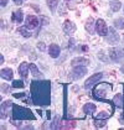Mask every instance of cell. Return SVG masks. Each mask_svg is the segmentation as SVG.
I'll return each mask as SVG.
<instances>
[{
    "instance_id": "6da1fadb",
    "label": "cell",
    "mask_w": 124,
    "mask_h": 130,
    "mask_svg": "<svg viewBox=\"0 0 124 130\" xmlns=\"http://www.w3.org/2000/svg\"><path fill=\"white\" fill-rule=\"evenodd\" d=\"M31 100L35 105L46 107L51 103V83L49 80L39 79L31 82Z\"/></svg>"
},
{
    "instance_id": "7a4b0ae2",
    "label": "cell",
    "mask_w": 124,
    "mask_h": 130,
    "mask_svg": "<svg viewBox=\"0 0 124 130\" xmlns=\"http://www.w3.org/2000/svg\"><path fill=\"white\" fill-rule=\"evenodd\" d=\"M12 119L14 120H34L35 115L30 109L14 104L12 108Z\"/></svg>"
},
{
    "instance_id": "3957f363",
    "label": "cell",
    "mask_w": 124,
    "mask_h": 130,
    "mask_svg": "<svg viewBox=\"0 0 124 130\" xmlns=\"http://www.w3.org/2000/svg\"><path fill=\"white\" fill-rule=\"evenodd\" d=\"M112 90V86L109 83H98L94 89H93V95L98 100H104L105 95Z\"/></svg>"
},
{
    "instance_id": "277c9868",
    "label": "cell",
    "mask_w": 124,
    "mask_h": 130,
    "mask_svg": "<svg viewBox=\"0 0 124 130\" xmlns=\"http://www.w3.org/2000/svg\"><path fill=\"white\" fill-rule=\"evenodd\" d=\"M12 108H14V104H12V102H10V100H6L5 103H3L0 105V118L1 119H6Z\"/></svg>"
},
{
    "instance_id": "5b68a950",
    "label": "cell",
    "mask_w": 124,
    "mask_h": 130,
    "mask_svg": "<svg viewBox=\"0 0 124 130\" xmlns=\"http://www.w3.org/2000/svg\"><path fill=\"white\" fill-rule=\"evenodd\" d=\"M109 57L114 62H123L124 50H122V48H112V50L109 51Z\"/></svg>"
},
{
    "instance_id": "8992f818",
    "label": "cell",
    "mask_w": 124,
    "mask_h": 130,
    "mask_svg": "<svg viewBox=\"0 0 124 130\" xmlns=\"http://www.w3.org/2000/svg\"><path fill=\"white\" fill-rule=\"evenodd\" d=\"M102 77H103V73H96V74L91 76L88 79L86 80L84 88H86V89H91L93 86H96L97 83H99V80L102 79Z\"/></svg>"
},
{
    "instance_id": "52a82bcc",
    "label": "cell",
    "mask_w": 124,
    "mask_h": 130,
    "mask_svg": "<svg viewBox=\"0 0 124 130\" xmlns=\"http://www.w3.org/2000/svg\"><path fill=\"white\" fill-rule=\"evenodd\" d=\"M96 31H97V34L98 35H101V36H107L108 35V26L105 25V22L104 20L102 19H98V20L96 21Z\"/></svg>"
},
{
    "instance_id": "ba28073f",
    "label": "cell",
    "mask_w": 124,
    "mask_h": 130,
    "mask_svg": "<svg viewBox=\"0 0 124 130\" xmlns=\"http://www.w3.org/2000/svg\"><path fill=\"white\" fill-rule=\"evenodd\" d=\"M27 29H35V27H37L39 26V19L36 18V16H34V15H29L27 18H26V25H25Z\"/></svg>"
},
{
    "instance_id": "9c48e42d",
    "label": "cell",
    "mask_w": 124,
    "mask_h": 130,
    "mask_svg": "<svg viewBox=\"0 0 124 130\" xmlns=\"http://www.w3.org/2000/svg\"><path fill=\"white\" fill-rule=\"evenodd\" d=\"M73 78H81L87 73V68L83 66H74L73 68Z\"/></svg>"
},
{
    "instance_id": "30bf717a",
    "label": "cell",
    "mask_w": 124,
    "mask_h": 130,
    "mask_svg": "<svg viewBox=\"0 0 124 130\" xmlns=\"http://www.w3.org/2000/svg\"><path fill=\"white\" fill-rule=\"evenodd\" d=\"M108 34H109V35L107 36V41H108L109 43L114 45V43H117V42L119 41V35H118V34H115L114 29H109Z\"/></svg>"
},
{
    "instance_id": "8fae6325",
    "label": "cell",
    "mask_w": 124,
    "mask_h": 130,
    "mask_svg": "<svg viewBox=\"0 0 124 130\" xmlns=\"http://www.w3.org/2000/svg\"><path fill=\"white\" fill-rule=\"evenodd\" d=\"M60 52H61V50H60V46H58V45H56V43L50 45V47H49V53H50L51 57L57 58V57L60 56Z\"/></svg>"
},
{
    "instance_id": "7c38bea8",
    "label": "cell",
    "mask_w": 124,
    "mask_h": 130,
    "mask_svg": "<svg viewBox=\"0 0 124 130\" xmlns=\"http://www.w3.org/2000/svg\"><path fill=\"white\" fill-rule=\"evenodd\" d=\"M63 31H65L67 35H72L73 32L76 31V26H74V24H73L72 21L67 20L65 24H63Z\"/></svg>"
},
{
    "instance_id": "4fadbf2b",
    "label": "cell",
    "mask_w": 124,
    "mask_h": 130,
    "mask_svg": "<svg viewBox=\"0 0 124 130\" xmlns=\"http://www.w3.org/2000/svg\"><path fill=\"white\" fill-rule=\"evenodd\" d=\"M96 105L93 104V103H86L84 105H83V113L84 114H88V115H93L94 113H96Z\"/></svg>"
},
{
    "instance_id": "5bb4252c",
    "label": "cell",
    "mask_w": 124,
    "mask_h": 130,
    "mask_svg": "<svg viewBox=\"0 0 124 130\" xmlns=\"http://www.w3.org/2000/svg\"><path fill=\"white\" fill-rule=\"evenodd\" d=\"M0 76H1V78H4V79L11 80L14 73H12V70H10V68H3V70L0 71Z\"/></svg>"
},
{
    "instance_id": "9a60e30c",
    "label": "cell",
    "mask_w": 124,
    "mask_h": 130,
    "mask_svg": "<svg viewBox=\"0 0 124 130\" xmlns=\"http://www.w3.org/2000/svg\"><path fill=\"white\" fill-rule=\"evenodd\" d=\"M29 63L27 62H22L20 66H19V74H20L22 78H26L27 77V71H29Z\"/></svg>"
},
{
    "instance_id": "2e32d148",
    "label": "cell",
    "mask_w": 124,
    "mask_h": 130,
    "mask_svg": "<svg viewBox=\"0 0 124 130\" xmlns=\"http://www.w3.org/2000/svg\"><path fill=\"white\" fill-rule=\"evenodd\" d=\"M89 63V61L87 60V58H84V57H76V58H73L72 62H71V64H72L73 67L74 66H86V64H88Z\"/></svg>"
},
{
    "instance_id": "e0dca14e",
    "label": "cell",
    "mask_w": 124,
    "mask_h": 130,
    "mask_svg": "<svg viewBox=\"0 0 124 130\" xmlns=\"http://www.w3.org/2000/svg\"><path fill=\"white\" fill-rule=\"evenodd\" d=\"M113 104H114V107H117V108H123V105H124L123 95L122 94H117L113 98Z\"/></svg>"
},
{
    "instance_id": "ac0fdd59",
    "label": "cell",
    "mask_w": 124,
    "mask_h": 130,
    "mask_svg": "<svg viewBox=\"0 0 124 130\" xmlns=\"http://www.w3.org/2000/svg\"><path fill=\"white\" fill-rule=\"evenodd\" d=\"M11 20L15 21V22H18V24H21L22 20H24V15H22V11L21 10H16L14 14H12V18H11Z\"/></svg>"
},
{
    "instance_id": "d6986e66",
    "label": "cell",
    "mask_w": 124,
    "mask_h": 130,
    "mask_svg": "<svg viewBox=\"0 0 124 130\" xmlns=\"http://www.w3.org/2000/svg\"><path fill=\"white\" fill-rule=\"evenodd\" d=\"M30 71L31 73H32V76L34 77H41V73H40V71H39V68L36 67V64L35 63H30Z\"/></svg>"
},
{
    "instance_id": "ffe728a7",
    "label": "cell",
    "mask_w": 124,
    "mask_h": 130,
    "mask_svg": "<svg viewBox=\"0 0 124 130\" xmlns=\"http://www.w3.org/2000/svg\"><path fill=\"white\" fill-rule=\"evenodd\" d=\"M114 27H115V29H119V30H123L124 29V19H122V18L115 19V20H114Z\"/></svg>"
},
{
    "instance_id": "44dd1931",
    "label": "cell",
    "mask_w": 124,
    "mask_h": 130,
    "mask_svg": "<svg viewBox=\"0 0 124 130\" xmlns=\"http://www.w3.org/2000/svg\"><path fill=\"white\" fill-rule=\"evenodd\" d=\"M109 5H111V9L113 11H119L120 6H122V3L120 1H112V3H109Z\"/></svg>"
},
{
    "instance_id": "7402d4cb",
    "label": "cell",
    "mask_w": 124,
    "mask_h": 130,
    "mask_svg": "<svg viewBox=\"0 0 124 130\" xmlns=\"http://www.w3.org/2000/svg\"><path fill=\"white\" fill-rule=\"evenodd\" d=\"M105 124H107L105 119H94V126L96 128H103V126H105Z\"/></svg>"
},
{
    "instance_id": "603a6c76",
    "label": "cell",
    "mask_w": 124,
    "mask_h": 130,
    "mask_svg": "<svg viewBox=\"0 0 124 130\" xmlns=\"http://www.w3.org/2000/svg\"><path fill=\"white\" fill-rule=\"evenodd\" d=\"M112 113H105V111H102L99 114H96L94 115V119H107L108 117H111Z\"/></svg>"
},
{
    "instance_id": "cb8c5ba5",
    "label": "cell",
    "mask_w": 124,
    "mask_h": 130,
    "mask_svg": "<svg viewBox=\"0 0 124 130\" xmlns=\"http://www.w3.org/2000/svg\"><path fill=\"white\" fill-rule=\"evenodd\" d=\"M18 31L20 32V34L22 35V36H24V37H30V36H31L30 31H27V27H26V26H24V27H20V29H19Z\"/></svg>"
},
{
    "instance_id": "d4e9b609",
    "label": "cell",
    "mask_w": 124,
    "mask_h": 130,
    "mask_svg": "<svg viewBox=\"0 0 124 130\" xmlns=\"http://www.w3.org/2000/svg\"><path fill=\"white\" fill-rule=\"evenodd\" d=\"M47 4H49V8L51 9V11L53 12V11L56 10V8H57V0H47Z\"/></svg>"
},
{
    "instance_id": "484cf974",
    "label": "cell",
    "mask_w": 124,
    "mask_h": 130,
    "mask_svg": "<svg viewBox=\"0 0 124 130\" xmlns=\"http://www.w3.org/2000/svg\"><path fill=\"white\" fill-rule=\"evenodd\" d=\"M92 26H93V19L92 18H89V19L87 20V24H86V29H87V31H89V34H92L93 32Z\"/></svg>"
},
{
    "instance_id": "4316f807",
    "label": "cell",
    "mask_w": 124,
    "mask_h": 130,
    "mask_svg": "<svg viewBox=\"0 0 124 130\" xmlns=\"http://www.w3.org/2000/svg\"><path fill=\"white\" fill-rule=\"evenodd\" d=\"M12 87L14 88H24L25 87V83L22 80H14L12 82Z\"/></svg>"
},
{
    "instance_id": "83f0119b",
    "label": "cell",
    "mask_w": 124,
    "mask_h": 130,
    "mask_svg": "<svg viewBox=\"0 0 124 130\" xmlns=\"http://www.w3.org/2000/svg\"><path fill=\"white\" fill-rule=\"evenodd\" d=\"M58 120H60V117H56V118L53 119V123L50 125L51 129H58V128H60V125H58Z\"/></svg>"
},
{
    "instance_id": "f1b7e54d",
    "label": "cell",
    "mask_w": 124,
    "mask_h": 130,
    "mask_svg": "<svg viewBox=\"0 0 124 130\" xmlns=\"http://www.w3.org/2000/svg\"><path fill=\"white\" fill-rule=\"evenodd\" d=\"M0 4H1V6L4 8V6H6V4H8V0H0Z\"/></svg>"
},
{
    "instance_id": "f546056e",
    "label": "cell",
    "mask_w": 124,
    "mask_h": 130,
    "mask_svg": "<svg viewBox=\"0 0 124 130\" xmlns=\"http://www.w3.org/2000/svg\"><path fill=\"white\" fill-rule=\"evenodd\" d=\"M37 47H39V48H40V50H45V45H43V43H42V42H40V43H39V45H37Z\"/></svg>"
},
{
    "instance_id": "4dcf8cb0",
    "label": "cell",
    "mask_w": 124,
    "mask_h": 130,
    "mask_svg": "<svg viewBox=\"0 0 124 130\" xmlns=\"http://www.w3.org/2000/svg\"><path fill=\"white\" fill-rule=\"evenodd\" d=\"M15 4H18V5H21L22 4V0H12Z\"/></svg>"
},
{
    "instance_id": "1f68e13d",
    "label": "cell",
    "mask_w": 124,
    "mask_h": 130,
    "mask_svg": "<svg viewBox=\"0 0 124 130\" xmlns=\"http://www.w3.org/2000/svg\"><path fill=\"white\" fill-rule=\"evenodd\" d=\"M120 71H122V72H123V73H124V66H123V67H122V68H120Z\"/></svg>"
},
{
    "instance_id": "d6a6232c",
    "label": "cell",
    "mask_w": 124,
    "mask_h": 130,
    "mask_svg": "<svg viewBox=\"0 0 124 130\" xmlns=\"http://www.w3.org/2000/svg\"><path fill=\"white\" fill-rule=\"evenodd\" d=\"M67 1H70V0H67Z\"/></svg>"
}]
</instances>
